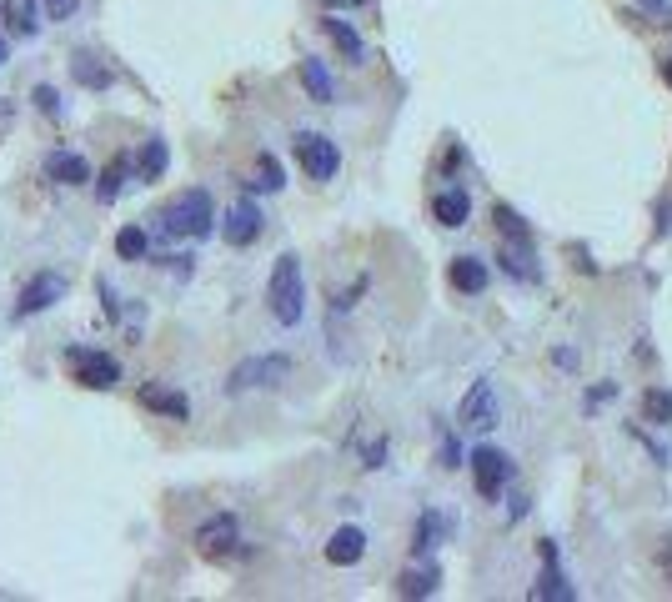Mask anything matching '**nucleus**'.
Returning <instances> with one entry per match:
<instances>
[{"label":"nucleus","instance_id":"nucleus-1","mask_svg":"<svg viewBox=\"0 0 672 602\" xmlns=\"http://www.w3.org/2000/svg\"><path fill=\"white\" fill-rule=\"evenodd\" d=\"M161 236H181V241H206L216 231V206L211 191H181L161 206Z\"/></svg>","mask_w":672,"mask_h":602},{"label":"nucleus","instance_id":"nucleus-2","mask_svg":"<svg viewBox=\"0 0 672 602\" xmlns=\"http://www.w3.org/2000/svg\"><path fill=\"white\" fill-rule=\"evenodd\" d=\"M266 301H271V317H276L281 327H296V322H301V312H306V286H301V261H296L291 251L276 256Z\"/></svg>","mask_w":672,"mask_h":602},{"label":"nucleus","instance_id":"nucleus-3","mask_svg":"<svg viewBox=\"0 0 672 602\" xmlns=\"http://www.w3.org/2000/svg\"><path fill=\"white\" fill-rule=\"evenodd\" d=\"M286 377H291V357H246L241 367H231L226 392L241 397V392H256V387H281Z\"/></svg>","mask_w":672,"mask_h":602},{"label":"nucleus","instance_id":"nucleus-4","mask_svg":"<svg viewBox=\"0 0 672 602\" xmlns=\"http://www.w3.org/2000/svg\"><path fill=\"white\" fill-rule=\"evenodd\" d=\"M66 362L76 367V382H81V387H91V392H111V387L121 382V362H116L111 352L71 347V352H66Z\"/></svg>","mask_w":672,"mask_h":602},{"label":"nucleus","instance_id":"nucleus-5","mask_svg":"<svg viewBox=\"0 0 672 602\" xmlns=\"http://www.w3.org/2000/svg\"><path fill=\"white\" fill-rule=\"evenodd\" d=\"M296 161H301V171H306L311 181H331L336 166H342V151H336V141H326V136H316V131H301V136H296Z\"/></svg>","mask_w":672,"mask_h":602},{"label":"nucleus","instance_id":"nucleus-6","mask_svg":"<svg viewBox=\"0 0 672 602\" xmlns=\"http://www.w3.org/2000/svg\"><path fill=\"white\" fill-rule=\"evenodd\" d=\"M66 296V276L61 271H41L36 281H26V291L16 296V317L26 322V317H41V312H51L56 301Z\"/></svg>","mask_w":672,"mask_h":602},{"label":"nucleus","instance_id":"nucleus-7","mask_svg":"<svg viewBox=\"0 0 672 602\" xmlns=\"http://www.w3.org/2000/svg\"><path fill=\"white\" fill-rule=\"evenodd\" d=\"M457 427H462V432H487V427H497V392H492V382H472V392H467L462 407H457Z\"/></svg>","mask_w":672,"mask_h":602},{"label":"nucleus","instance_id":"nucleus-8","mask_svg":"<svg viewBox=\"0 0 672 602\" xmlns=\"http://www.w3.org/2000/svg\"><path fill=\"white\" fill-rule=\"evenodd\" d=\"M236 542H241V527H236L231 512H216V517H206V522L196 527V552H201V557H231Z\"/></svg>","mask_w":672,"mask_h":602},{"label":"nucleus","instance_id":"nucleus-9","mask_svg":"<svg viewBox=\"0 0 672 602\" xmlns=\"http://www.w3.org/2000/svg\"><path fill=\"white\" fill-rule=\"evenodd\" d=\"M472 477H477V492L482 497H497L512 482V457L497 452V447H477L472 452Z\"/></svg>","mask_w":672,"mask_h":602},{"label":"nucleus","instance_id":"nucleus-10","mask_svg":"<svg viewBox=\"0 0 672 602\" xmlns=\"http://www.w3.org/2000/svg\"><path fill=\"white\" fill-rule=\"evenodd\" d=\"M261 226H266V216H261V206L251 201V196H241L231 211H226V221H221V236L231 241V246H251L256 236H261Z\"/></svg>","mask_w":672,"mask_h":602},{"label":"nucleus","instance_id":"nucleus-11","mask_svg":"<svg viewBox=\"0 0 672 602\" xmlns=\"http://www.w3.org/2000/svg\"><path fill=\"white\" fill-rule=\"evenodd\" d=\"M46 176H51L56 186H86L96 171H91V161H86L81 151H51V156H46Z\"/></svg>","mask_w":672,"mask_h":602},{"label":"nucleus","instance_id":"nucleus-12","mask_svg":"<svg viewBox=\"0 0 672 602\" xmlns=\"http://www.w3.org/2000/svg\"><path fill=\"white\" fill-rule=\"evenodd\" d=\"M141 407H146V412H161V417H171V422H186V417H191V402H186L181 392L161 387V382H141Z\"/></svg>","mask_w":672,"mask_h":602},{"label":"nucleus","instance_id":"nucleus-13","mask_svg":"<svg viewBox=\"0 0 672 602\" xmlns=\"http://www.w3.org/2000/svg\"><path fill=\"white\" fill-rule=\"evenodd\" d=\"M542 557H547V567H542V577H537V587H532V597H547V602H572L577 597V587L557 572V552H552V542H542Z\"/></svg>","mask_w":672,"mask_h":602},{"label":"nucleus","instance_id":"nucleus-14","mask_svg":"<svg viewBox=\"0 0 672 602\" xmlns=\"http://www.w3.org/2000/svg\"><path fill=\"white\" fill-rule=\"evenodd\" d=\"M362 552H367V532L362 527H336L331 542H326V562H336V567L362 562Z\"/></svg>","mask_w":672,"mask_h":602},{"label":"nucleus","instance_id":"nucleus-15","mask_svg":"<svg viewBox=\"0 0 672 602\" xmlns=\"http://www.w3.org/2000/svg\"><path fill=\"white\" fill-rule=\"evenodd\" d=\"M71 81L86 86V91H111L116 76H111V66H101L91 51H76V56H71Z\"/></svg>","mask_w":672,"mask_h":602},{"label":"nucleus","instance_id":"nucleus-16","mask_svg":"<svg viewBox=\"0 0 672 602\" xmlns=\"http://www.w3.org/2000/svg\"><path fill=\"white\" fill-rule=\"evenodd\" d=\"M447 281H452L457 291L477 296V291H487L492 271H487V261H477V256H457V261H452V271H447Z\"/></svg>","mask_w":672,"mask_h":602},{"label":"nucleus","instance_id":"nucleus-17","mask_svg":"<svg viewBox=\"0 0 672 602\" xmlns=\"http://www.w3.org/2000/svg\"><path fill=\"white\" fill-rule=\"evenodd\" d=\"M0 21H6L11 36H36L41 11H36V0H0Z\"/></svg>","mask_w":672,"mask_h":602},{"label":"nucleus","instance_id":"nucleus-18","mask_svg":"<svg viewBox=\"0 0 672 602\" xmlns=\"http://www.w3.org/2000/svg\"><path fill=\"white\" fill-rule=\"evenodd\" d=\"M321 31L331 36V46H336V51H342L347 61H357V66L367 61V46H362V36H357V31H352L347 21H336V11H331V16L321 21Z\"/></svg>","mask_w":672,"mask_h":602},{"label":"nucleus","instance_id":"nucleus-19","mask_svg":"<svg viewBox=\"0 0 672 602\" xmlns=\"http://www.w3.org/2000/svg\"><path fill=\"white\" fill-rule=\"evenodd\" d=\"M91 181H96V201H101V206H111V201L121 196V186L131 181V161H126V156H111V161H106V171H101V176H91Z\"/></svg>","mask_w":672,"mask_h":602},{"label":"nucleus","instance_id":"nucleus-20","mask_svg":"<svg viewBox=\"0 0 672 602\" xmlns=\"http://www.w3.org/2000/svg\"><path fill=\"white\" fill-rule=\"evenodd\" d=\"M166 166H171V146H166L161 136H151V141L141 146L136 176H141V181H161V176H166Z\"/></svg>","mask_w":672,"mask_h":602},{"label":"nucleus","instance_id":"nucleus-21","mask_svg":"<svg viewBox=\"0 0 672 602\" xmlns=\"http://www.w3.org/2000/svg\"><path fill=\"white\" fill-rule=\"evenodd\" d=\"M432 216H437L442 226H467V216H472V196H467V191H442V196L432 201Z\"/></svg>","mask_w":672,"mask_h":602},{"label":"nucleus","instance_id":"nucleus-22","mask_svg":"<svg viewBox=\"0 0 672 602\" xmlns=\"http://www.w3.org/2000/svg\"><path fill=\"white\" fill-rule=\"evenodd\" d=\"M301 86H306V96L316 101V106H331L336 101V91H331V76H326V66L321 61H301Z\"/></svg>","mask_w":672,"mask_h":602},{"label":"nucleus","instance_id":"nucleus-23","mask_svg":"<svg viewBox=\"0 0 672 602\" xmlns=\"http://www.w3.org/2000/svg\"><path fill=\"white\" fill-rule=\"evenodd\" d=\"M497 261H502V271H512L517 281H532V276H537V266H532V241H512Z\"/></svg>","mask_w":672,"mask_h":602},{"label":"nucleus","instance_id":"nucleus-24","mask_svg":"<svg viewBox=\"0 0 672 602\" xmlns=\"http://www.w3.org/2000/svg\"><path fill=\"white\" fill-rule=\"evenodd\" d=\"M437 577H442V572H437L432 562H427V567H412V572H402L397 592H402V597H432V592H437Z\"/></svg>","mask_w":672,"mask_h":602},{"label":"nucleus","instance_id":"nucleus-25","mask_svg":"<svg viewBox=\"0 0 672 602\" xmlns=\"http://www.w3.org/2000/svg\"><path fill=\"white\" fill-rule=\"evenodd\" d=\"M116 256H121V261H146V256H151V236H146L141 226H121Z\"/></svg>","mask_w":672,"mask_h":602},{"label":"nucleus","instance_id":"nucleus-26","mask_svg":"<svg viewBox=\"0 0 672 602\" xmlns=\"http://www.w3.org/2000/svg\"><path fill=\"white\" fill-rule=\"evenodd\" d=\"M281 186H286L281 161H276L271 151H261V156H256V181H251V191H281Z\"/></svg>","mask_w":672,"mask_h":602},{"label":"nucleus","instance_id":"nucleus-27","mask_svg":"<svg viewBox=\"0 0 672 602\" xmlns=\"http://www.w3.org/2000/svg\"><path fill=\"white\" fill-rule=\"evenodd\" d=\"M442 532H447V522H442L437 512H422V522H417V532H412V552H417V557H422V552H432Z\"/></svg>","mask_w":672,"mask_h":602},{"label":"nucleus","instance_id":"nucleus-28","mask_svg":"<svg viewBox=\"0 0 672 602\" xmlns=\"http://www.w3.org/2000/svg\"><path fill=\"white\" fill-rule=\"evenodd\" d=\"M497 226H502V236L507 241H532V231H527V221L512 211V206H497Z\"/></svg>","mask_w":672,"mask_h":602},{"label":"nucleus","instance_id":"nucleus-29","mask_svg":"<svg viewBox=\"0 0 672 602\" xmlns=\"http://www.w3.org/2000/svg\"><path fill=\"white\" fill-rule=\"evenodd\" d=\"M31 101H36V111H41V116H51V121L61 116V96H56V86H36V91H31Z\"/></svg>","mask_w":672,"mask_h":602},{"label":"nucleus","instance_id":"nucleus-30","mask_svg":"<svg viewBox=\"0 0 672 602\" xmlns=\"http://www.w3.org/2000/svg\"><path fill=\"white\" fill-rule=\"evenodd\" d=\"M647 417L652 422H667L672 417V392H647Z\"/></svg>","mask_w":672,"mask_h":602},{"label":"nucleus","instance_id":"nucleus-31","mask_svg":"<svg viewBox=\"0 0 672 602\" xmlns=\"http://www.w3.org/2000/svg\"><path fill=\"white\" fill-rule=\"evenodd\" d=\"M41 6H46V21H71L81 0H41Z\"/></svg>","mask_w":672,"mask_h":602},{"label":"nucleus","instance_id":"nucleus-32","mask_svg":"<svg viewBox=\"0 0 672 602\" xmlns=\"http://www.w3.org/2000/svg\"><path fill=\"white\" fill-rule=\"evenodd\" d=\"M652 16H662V26H672V0H642Z\"/></svg>","mask_w":672,"mask_h":602},{"label":"nucleus","instance_id":"nucleus-33","mask_svg":"<svg viewBox=\"0 0 672 602\" xmlns=\"http://www.w3.org/2000/svg\"><path fill=\"white\" fill-rule=\"evenodd\" d=\"M326 11H352V6H367V0H321Z\"/></svg>","mask_w":672,"mask_h":602},{"label":"nucleus","instance_id":"nucleus-34","mask_svg":"<svg viewBox=\"0 0 672 602\" xmlns=\"http://www.w3.org/2000/svg\"><path fill=\"white\" fill-rule=\"evenodd\" d=\"M457 457H462V447H452V442H447V447H442V467H457Z\"/></svg>","mask_w":672,"mask_h":602},{"label":"nucleus","instance_id":"nucleus-35","mask_svg":"<svg viewBox=\"0 0 672 602\" xmlns=\"http://www.w3.org/2000/svg\"><path fill=\"white\" fill-rule=\"evenodd\" d=\"M6 61H11V41H6V36H0V66H6Z\"/></svg>","mask_w":672,"mask_h":602},{"label":"nucleus","instance_id":"nucleus-36","mask_svg":"<svg viewBox=\"0 0 672 602\" xmlns=\"http://www.w3.org/2000/svg\"><path fill=\"white\" fill-rule=\"evenodd\" d=\"M662 81H667V86H672V61H667V66H662Z\"/></svg>","mask_w":672,"mask_h":602}]
</instances>
